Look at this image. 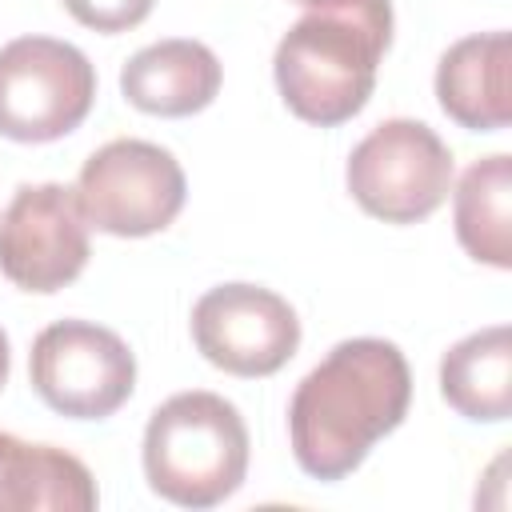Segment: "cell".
<instances>
[{
  "label": "cell",
  "instance_id": "1",
  "mask_svg": "<svg viewBox=\"0 0 512 512\" xmlns=\"http://www.w3.org/2000/svg\"><path fill=\"white\" fill-rule=\"evenodd\" d=\"M412 372L392 340H340L292 392V456L312 480H340L408 416Z\"/></svg>",
  "mask_w": 512,
  "mask_h": 512
},
{
  "label": "cell",
  "instance_id": "2",
  "mask_svg": "<svg viewBox=\"0 0 512 512\" xmlns=\"http://www.w3.org/2000/svg\"><path fill=\"white\" fill-rule=\"evenodd\" d=\"M392 44L388 0H328L300 16L276 44V88L284 104L320 128L352 120L372 88Z\"/></svg>",
  "mask_w": 512,
  "mask_h": 512
},
{
  "label": "cell",
  "instance_id": "3",
  "mask_svg": "<svg viewBox=\"0 0 512 512\" xmlns=\"http://www.w3.org/2000/svg\"><path fill=\"white\" fill-rule=\"evenodd\" d=\"M248 472V428L236 404L216 392H176L144 428V476L156 496L180 508L228 500Z\"/></svg>",
  "mask_w": 512,
  "mask_h": 512
},
{
  "label": "cell",
  "instance_id": "4",
  "mask_svg": "<svg viewBox=\"0 0 512 512\" xmlns=\"http://www.w3.org/2000/svg\"><path fill=\"white\" fill-rule=\"evenodd\" d=\"M452 152L420 120L376 124L348 156L352 200L384 224H416L432 216L452 192Z\"/></svg>",
  "mask_w": 512,
  "mask_h": 512
},
{
  "label": "cell",
  "instance_id": "5",
  "mask_svg": "<svg viewBox=\"0 0 512 512\" xmlns=\"http://www.w3.org/2000/svg\"><path fill=\"white\" fill-rule=\"evenodd\" d=\"M96 100L88 56L52 36H20L0 48V136L48 144L80 128Z\"/></svg>",
  "mask_w": 512,
  "mask_h": 512
},
{
  "label": "cell",
  "instance_id": "6",
  "mask_svg": "<svg viewBox=\"0 0 512 512\" xmlns=\"http://www.w3.org/2000/svg\"><path fill=\"white\" fill-rule=\"evenodd\" d=\"M188 184L176 156L152 140H108L96 148L76 180V200L88 228L108 236L164 232L184 208Z\"/></svg>",
  "mask_w": 512,
  "mask_h": 512
},
{
  "label": "cell",
  "instance_id": "7",
  "mask_svg": "<svg viewBox=\"0 0 512 512\" xmlns=\"http://www.w3.org/2000/svg\"><path fill=\"white\" fill-rule=\"evenodd\" d=\"M28 376L52 412L104 420L132 396L136 356L112 328L92 320H56L32 340Z\"/></svg>",
  "mask_w": 512,
  "mask_h": 512
},
{
  "label": "cell",
  "instance_id": "8",
  "mask_svg": "<svg viewBox=\"0 0 512 512\" xmlns=\"http://www.w3.org/2000/svg\"><path fill=\"white\" fill-rule=\"evenodd\" d=\"M88 220L68 184H20L0 212V272L24 292H60L88 264Z\"/></svg>",
  "mask_w": 512,
  "mask_h": 512
},
{
  "label": "cell",
  "instance_id": "9",
  "mask_svg": "<svg viewBox=\"0 0 512 512\" xmlns=\"http://www.w3.org/2000/svg\"><path fill=\"white\" fill-rule=\"evenodd\" d=\"M200 356L232 376H272L300 348V320L284 296L260 284L208 288L192 308Z\"/></svg>",
  "mask_w": 512,
  "mask_h": 512
},
{
  "label": "cell",
  "instance_id": "10",
  "mask_svg": "<svg viewBox=\"0 0 512 512\" xmlns=\"http://www.w3.org/2000/svg\"><path fill=\"white\" fill-rule=\"evenodd\" d=\"M436 100L468 132H496L512 120V40L480 32L456 40L436 68Z\"/></svg>",
  "mask_w": 512,
  "mask_h": 512
},
{
  "label": "cell",
  "instance_id": "11",
  "mask_svg": "<svg viewBox=\"0 0 512 512\" xmlns=\"http://www.w3.org/2000/svg\"><path fill=\"white\" fill-rule=\"evenodd\" d=\"M120 92L148 116H192L220 92V60L200 40H156L120 68Z\"/></svg>",
  "mask_w": 512,
  "mask_h": 512
},
{
  "label": "cell",
  "instance_id": "12",
  "mask_svg": "<svg viewBox=\"0 0 512 512\" xmlns=\"http://www.w3.org/2000/svg\"><path fill=\"white\" fill-rule=\"evenodd\" d=\"M96 504L100 492L84 460L56 444H28L12 432H0V508L92 512Z\"/></svg>",
  "mask_w": 512,
  "mask_h": 512
},
{
  "label": "cell",
  "instance_id": "13",
  "mask_svg": "<svg viewBox=\"0 0 512 512\" xmlns=\"http://www.w3.org/2000/svg\"><path fill=\"white\" fill-rule=\"evenodd\" d=\"M440 392L468 420H508L512 412V332L480 328L452 344L440 360Z\"/></svg>",
  "mask_w": 512,
  "mask_h": 512
},
{
  "label": "cell",
  "instance_id": "14",
  "mask_svg": "<svg viewBox=\"0 0 512 512\" xmlns=\"http://www.w3.org/2000/svg\"><path fill=\"white\" fill-rule=\"evenodd\" d=\"M460 248L492 268H512V160L504 152L476 160L452 196Z\"/></svg>",
  "mask_w": 512,
  "mask_h": 512
},
{
  "label": "cell",
  "instance_id": "15",
  "mask_svg": "<svg viewBox=\"0 0 512 512\" xmlns=\"http://www.w3.org/2000/svg\"><path fill=\"white\" fill-rule=\"evenodd\" d=\"M72 20H80L84 28H96V32H128L136 28L156 0H60Z\"/></svg>",
  "mask_w": 512,
  "mask_h": 512
},
{
  "label": "cell",
  "instance_id": "16",
  "mask_svg": "<svg viewBox=\"0 0 512 512\" xmlns=\"http://www.w3.org/2000/svg\"><path fill=\"white\" fill-rule=\"evenodd\" d=\"M8 368H12V352H8V336H4V328H0V388H4V380H8Z\"/></svg>",
  "mask_w": 512,
  "mask_h": 512
},
{
  "label": "cell",
  "instance_id": "17",
  "mask_svg": "<svg viewBox=\"0 0 512 512\" xmlns=\"http://www.w3.org/2000/svg\"><path fill=\"white\" fill-rule=\"evenodd\" d=\"M296 4H308V8H316V4H328V0H296Z\"/></svg>",
  "mask_w": 512,
  "mask_h": 512
}]
</instances>
